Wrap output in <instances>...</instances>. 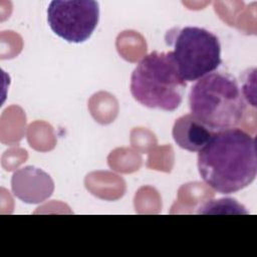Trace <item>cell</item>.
Returning a JSON list of instances; mask_svg holds the SVG:
<instances>
[{
    "mask_svg": "<svg viewBox=\"0 0 257 257\" xmlns=\"http://www.w3.org/2000/svg\"><path fill=\"white\" fill-rule=\"evenodd\" d=\"M225 208L231 209L234 213H237L235 210H233V209H236L241 214H247V211H245V208L242 205L238 204L236 202V200H233V199H230V198L221 199V200H218V201L214 200L210 203H207L202 208H200L198 213L208 214V213H213V211L216 210V209H225Z\"/></svg>",
    "mask_w": 257,
    "mask_h": 257,
    "instance_id": "obj_8",
    "label": "cell"
},
{
    "mask_svg": "<svg viewBox=\"0 0 257 257\" xmlns=\"http://www.w3.org/2000/svg\"><path fill=\"white\" fill-rule=\"evenodd\" d=\"M197 166L203 181L214 191L236 193L255 180L256 141L238 127L213 132L198 152Z\"/></svg>",
    "mask_w": 257,
    "mask_h": 257,
    "instance_id": "obj_1",
    "label": "cell"
},
{
    "mask_svg": "<svg viewBox=\"0 0 257 257\" xmlns=\"http://www.w3.org/2000/svg\"><path fill=\"white\" fill-rule=\"evenodd\" d=\"M212 133L192 113L177 118L172 131L176 144L189 152H199L208 143Z\"/></svg>",
    "mask_w": 257,
    "mask_h": 257,
    "instance_id": "obj_7",
    "label": "cell"
},
{
    "mask_svg": "<svg viewBox=\"0 0 257 257\" xmlns=\"http://www.w3.org/2000/svg\"><path fill=\"white\" fill-rule=\"evenodd\" d=\"M98 20L99 5L93 0H54L47 8V22L51 30L70 43L86 41Z\"/></svg>",
    "mask_w": 257,
    "mask_h": 257,
    "instance_id": "obj_5",
    "label": "cell"
},
{
    "mask_svg": "<svg viewBox=\"0 0 257 257\" xmlns=\"http://www.w3.org/2000/svg\"><path fill=\"white\" fill-rule=\"evenodd\" d=\"M165 40L173 46V56L186 82L199 80L214 72L222 63L219 38L205 28L175 27L166 33Z\"/></svg>",
    "mask_w": 257,
    "mask_h": 257,
    "instance_id": "obj_4",
    "label": "cell"
},
{
    "mask_svg": "<svg viewBox=\"0 0 257 257\" xmlns=\"http://www.w3.org/2000/svg\"><path fill=\"white\" fill-rule=\"evenodd\" d=\"M191 113L212 132L237 127L244 119L246 103L236 78L212 72L200 78L189 93Z\"/></svg>",
    "mask_w": 257,
    "mask_h": 257,
    "instance_id": "obj_2",
    "label": "cell"
},
{
    "mask_svg": "<svg viewBox=\"0 0 257 257\" xmlns=\"http://www.w3.org/2000/svg\"><path fill=\"white\" fill-rule=\"evenodd\" d=\"M14 196L28 204H38L48 199L54 190L51 177L41 169L27 166L17 170L11 179Z\"/></svg>",
    "mask_w": 257,
    "mask_h": 257,
    "instance_id": "obj_6",
    "label": "cell"
},
{
    "mask_svg": "<svg viewBox=\"0 0 257 257\" xmlns=\"http://www.w3.org/2000/svg\"><path fill=\"white\" fill-rule=\"evenodd\" d=\"M187 83L172 51H153L144 56L131 76V93L150 108L174 111L182 103Z\"/></svg>",
    "mask_w": 257,
    "mask_h": 257,
    "instance_id": "obj_3",
    "label": "cell"
}]
</instances>
